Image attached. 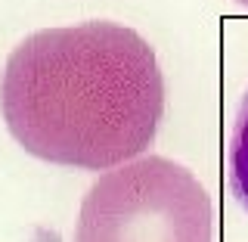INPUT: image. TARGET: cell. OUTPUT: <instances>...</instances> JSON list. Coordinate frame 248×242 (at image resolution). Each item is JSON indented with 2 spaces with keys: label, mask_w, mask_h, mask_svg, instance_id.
<instances>
[{
  "label": "cell",
  "mask_w": 248,
  "mask_h": 242,
  "mask_svg": "<svg viewBox=\"0 0 248 242\" xmlns=\"http://www.w3.org/2000/svg\"><path fill=\"white\" fill-rule=\"evenodd\" d=\"M0 112L34 159L108 171L152 146L165 115V78L155 50L134 28H44L6 59Z\"/></svg>",
  "instance_id": "1"
},
{
  "label": "cell",
  "mask_w": 248,
  "mask_h": 242,
  "mask_svg": "<svg viewBox=\"0 0 248 242\" xmlns=\"http://www.w3.org/2000/svg\"><path fill=\"white\" fill-rule=\"evenodd\" d=\"M230 190L236 202L248 211V90L239 103L230 134Z\"/></svg>",
  "instance_id": "3"
},
{
  "label": "cell",
  "mask_w": 248,
  "mask_h": 242,
  "mask_svg": "<svg viewBox=\"0 0 248 242\" xmlns=\"http://www.w3.org/2000/svg\"><path fill=\"white\" fill-rule=\"evenodd\" d=\"M75 242H214V205L192 171L146 155L87 190Z\"/></svg>",
  "instance_id": "2"
},
{
  "label": "cell",
  "mask_w": 248,
  "mask_h": 242,
  "mask_svg": "<svg viewBox=\"0 0 248 242\" xmlns=\"http://www.w3.org/2000/svg\"><path fill=\"white\" fill-rule=\"evenodd\" d=\"M236 3H242V6H245V10H248V0H236Z\"/></svg>",
  "instance_id": "4"
}]
</instances>
